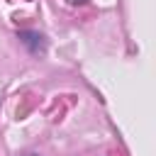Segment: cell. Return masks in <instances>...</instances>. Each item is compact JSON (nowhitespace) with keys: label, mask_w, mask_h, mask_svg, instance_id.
Returning a JSON list of instances; mask_svg holds the SVG:
<instances>
[{"label":"cell","mask_w":156,"mask_h":156,"mask_svg":"<svg viewBox=\"0 0 156 156\" xmlns=\"http://www.w3.org/2000/svg\"><path fill=\"white\" fill-rule=\"evenodd\" d=\"M20 41H22L32 54H44V51H46V39H44L39 32L24 29V32H20Z\"/></svg>","instance_id":"cell-1"},{"label":"cell","mask_w":156,"mask_h":156,"mask_svg":"<svg viewBox=\"0 0 156 156\" xmlns=\"http://www.w3.org/2000/svg\"><path fill=\"white\" fill-rule=\"evenodd\" d=\"M68 5H80V2H85V0H66Z\"/></svg>","instance_id":"cell-2"},{"label":"cell","mask_w":156,"mask_h":156,"mask_svg":"<svg viewBox=\"0 0 156 156\" xmlns=\"http://www.w3.org/2000/svg\"><path fill=\"white\" fill-rule=\"evenodd\" d=\"M22 156H39V154H22Z\"/></svg>","instance_id":"cell-3"}]
</instances>
